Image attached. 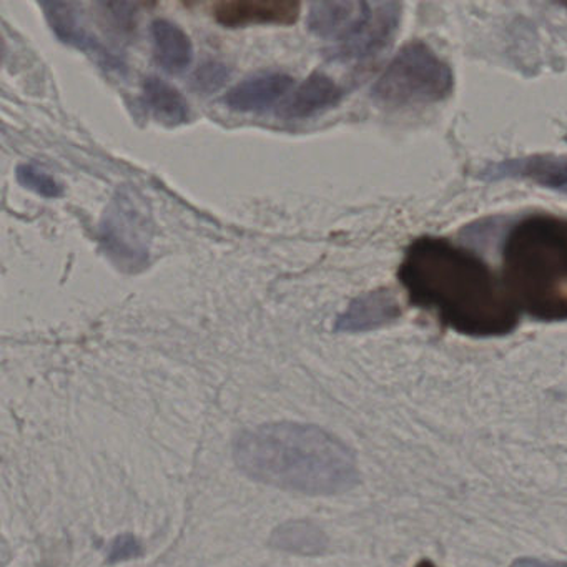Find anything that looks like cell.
<instances>
[{
  "instance_id": "cell-1",
  "label": "cell",
  "mask_w": 567,
  "mask_h": 567,
  "mask_svg": "<svg viewBox=\"0 0 567 567\" xmlns=\"http://www.w3.org/2000/svg\"><path fill=\"white\" fill-rule=\"evenodd\" d=\"M398 278L413 305L456 333L496 338L513 333L519 310L506 285L476 254L440 237L416 238Z\"/></svg>"
},
{
  "instance_id": "cell-2",
  "label": "cell",
  "mask_w": 567,
  "mask_h": 567,
  "mask_svg": "<svg viewBox=\"0 0 567 567\" xmlns=\"http://www.w3.org/2000/svg\"><path fill=\"white\" fill-rule=\"evenodd\" d=\"M234 456L258 483L315 496L344 493L360 481L350 447L310 424L274 423L245 431L235 441Z\"/></svg>"
},
{
  "instance_id": "cell-3",
  "label": "cell",
  "mask_w": 567,
  "mask_h": 567,
  "mask_svg": "<svg viewBox=\"0 0 567 567\" xmlns=\"http://www.w3.org/2000/svg\"><path fill=\"white\" fill-rule=\"evenodd\" d=\"M504 285L517 310L537 321L567 320V220L534 214L503 245Z\"/></svg>"
},
{
  "instance_id": "cell-4",
  "label": "cell",
  "mask_w": 567,
  "mask_h": 567,
  "mask_svg": "<svg viewBox=\"0 0 567 567\" xmlns=\"http://www.w3.org/2000/svg\"><path fill=\"white\" fill-rule=\"evenodd\" d=\"M454 75L450 65L421 41L404 45L371 89L378 104L390 107L436 104L450 97Z\"/></svg>"
},
{
  "instance_id": "cell-5",
  "label": "cell",
  "mask_w": 567,
  "mask_h": 567,
  "mask_svg": "<svg viewBox=\"0 0 567 567\" xmlns=\"http://www.w3.org/2000/svg\"><path fill=\"white\" fill-rule=\"evenodd\" d=\"M148 215L134 195L118 194L105 212L101 241L109 255L121 265L142 267L148 257Z\"/></svg>"
},
{
  "instance_id": "cell-6",
  "label": "cell",
  "mask_w": 567,
  "mask_h": 567,
  "mask_svg": "<svg viewBox=\"0 0 567 567\" xmlns=\"http://www.w3.org/2000/svg\"><path fill=\"white\" fill-rule=\"evenodd\" d=\"M401 21L398 2H368L367 12L350 38L344 39L333 51L340 61H364L374 58L388 48L396 34Z\"/></svg>"
},
{
  "instance_id": "cell-7",
  "label": "cell",
  "mask_w": 567,
  "mask_h": 567,
  "mask_svg": "<svg viewBox=\"0 0 567 567\" xmlns=\"http://www.w3.org/2000/svg\"><path fill=\"white\" fill-rule=\"evenodd\" d=\"M45 21L54 32L55 38L62 44L72 45L79 51L95 55L99 61H104L109 69H118L121 59L115 58L89 29L85 22L84 6L79 2H41Z\"/></svg>"
},
{
  "instance_id": "cell-8",
  "label": "cell",
  "mask_w": 567,
  "mask_h": 567,
  "mask_svg": "<svg viewBox=\"0 0 567 567\" xmlns=\"http://www.w3.org/2000/svg\"><path fill=\"white\" fill-rule=\"evenodd\" d=\"M480 178L486 182L527 181L539 187L567 195V157L564 155H527L487 165Z\"/></svg>"
},
{
  "instance_id": "cell-9",
  "label": "cell",
  "mask_w": 567,
  "mask_h": 567,
  "mask_svg": "<svg viewBox=\"0 0 567 567\" xmlns=\"http://www.w3.org/2000/svg\"><path fill=\"white\" fill-rule=\"evenodd\" d=\"M301 6L290 0H221L212 8L215 21L224 28L255 24L290 25L300 18Z\"/></svg>"
},
{
  "instance_id": "cell-10",
  "label": "cell",
  "mask_w": 567,
  "mask_h": 567,
  "mask_svg": "<svg viewBox=\"0 0 567 567\" xmlns=\"http://www.w3.org/2000/svg\"><path fill=\"white\" fill-rule=\"evenodd\" d=\"M401 317V305L388 288L368 291L354 298L347 310L338 317L334 331L340 333H364L386 327Z\"/></svg>"
},
{
  "instance_id": "cell-11",
  "label": "cell",
  "mask_w": 567,
  "mask_h": 567,
  "mask_svg": "<svg viewBox=\"0 0 567 567\" xmlns=\"http://www.w3.org/2000/svg\"><path fill=\"white\" fill-rule=\"evenodd\" d=\"M368 2H343L327 0L313 2L308 8L307 25L310 32L338 44L350 38L367 12Z\"/></svg>"
},
{
  "instance_id": "cell-12",
  "label": "cell",
  "mask_w": 567,
  "mask_h": 567,
  "mask_svg": "<svg viewBox=\"0 0 567 567\" xmlns=\"http://www.w3.org/2000/svg\"><path fill=\"white\" fill-rule=\"evenodd\" d=\"M293 79L280 72L255 75L225 95L224 102L235 112H265L288 94Z\"/></svg>"
},
{
  "instance_id": "cell-13",
  "label": "cell",
  "mask_w": 567,
  "mask_h": 567,
  "mask_svg": "<svg viewBox=\"0 0 567 567\" xmlns=\"http://www.w3.org/2000/svg\"><path fill=\"white\" fill-rule=\"evenodd\" d=\"M341 95H343V92L333 79L317 72V74H311L288 97L284 107H281V115L287 118H295V121L313 117V115L337 105Z\"/></svg>"
},
{
  "instance_id": "cell-14",
  "label": "cell",
  "mask_w": 567,
  "mask_h": 567,
  "mask_svg": "<svg viewBox=\"0 0 567 567\" xmlns=\"http://www.w3.org/2000/svg\"><path fill=\"white\" fill-rule=\"evenodd\" d=\"M152 41L155 59L168 74H181L194 62V44L184 29L174 22L157 19L152 24Z\"/></svg>"
},
{
  "instance_id": "cell-15",
  "label": "cell",
  "mask_w": 567,
  "mask_h": 567,
  "mask_svg": "<svg viewBox=\"0 0 567 567\" xmlns=\"http://www.w3.org/2000/svg\"><path fill=\"white\" fill-rule=\"evenodd\" d=\"M144 99L154 117L168 127H178L190 118V107L184 95L162 79L148 78L145 81Z\"/></svg>"
},
{
  "instance_id": "cell-16",
  "label": "cell",
  "mask_w": 567,
  "mask_h": 567,
  "mask_svg": "<svg viewBox=\"0 0 567 567\" xmlns=\"http://www.w3.org/2000/svg\"><path fill=\"white\" fill-rule=\"evenodd\" d=\"M271 544L288 553L318 554L327 549V536L313 524L297 520L278 527L271 536Z\"/></svg>"
},
{
  "instance_id": "cell-17",
  "label": "cell",
  "mask_w": 567,
  "mask_h": 567,
  "mask_svg": "<svg viewBox=\"0 0 567 567\" xmlns=\"http://www.w3.org/2000/svg\"><path fill=\"white\" fill-rule=\"evenodd\" d=\"M18 181L22 187L45 198H59L64 194L62 185L51 175L45 174L34 165H21L18 167Z\"/></svg>"
},
{
  "instance_id": "cell-18",
  "label": "cell",
  "mask_w": 567,
  "mask_h": 567,
  "mask_svg": "<svg viewBox=\"0 0 567 567\" xmlns=\"http://www.w3.org/2000/svg\"><path fill=\"white\" fill-rule=\"evenodd\" d=\"M228 78H230V72L224 64L208 62V64L202 65L197 74L194 75V89L202 94L210 95L224 87Z\"/></svg>"
},
{
  "instance_id": "cell-19",
  "label": "cell",
  "mask_w": 567,
  "mask_h": 567,
  "mask_svg": "<svg viewBox=\"0 0 567 567\" xmlns=\"http://www.w3.org/2000/svg\"><path fill=\"white\" fill-rule=\"evenodd\" d=\"M142 546L137 537L131 534L115 537L114 543L111 544L109 549V563H121V560L132 559V557L141 556Z\"/></svg>"
},
{
  "instance_id": "cell-20",
  "label": "cell",
  "mask_w": 567,
  "mask_h": 567,
  "mask_svg": "<svg viewBox=\"0 0 567 567\" xmlns=\"http://www.w3.org/2000/svg\"><path fill=\"white\" fill-rule=\"evenodd\" d=\"M511 567H567V563H549V560L536 559V557H519Z\"/></svg>"
},
{
  "instance_id": "cell-21",
  "label": "cell",
  "mask_w": 567,
  "mask_h": 567,
  "mask_svg": "<svg viewBox=\"0 0 567 567\" xmlns=\"http://www.w3.org/2000/svg\"><path fill=\"white\" fill-rule=\"evenodd\" d=\"M414 567H437L436 564L431 563V560L424 559L420 560V563L416 564Z\"/></svg>"
}]
</instances>
